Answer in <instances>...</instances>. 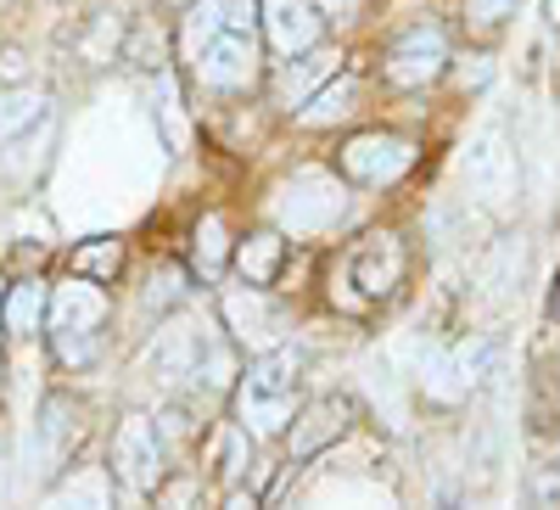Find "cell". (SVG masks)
I'll use <instances>...</instances> for the list:
<instances>
[{
	"label": "cell",
	"mask_w": 560,
	"mask_h": 510,
	"mask_svg": "<svg viewBox=\"0 0 560 510\" xmlns=\"http://www.w3.org/2000/svg\"><path fill=\"white\" fill-rule=\"evenodd\" d=\"M303 382V353L269 348L247 364V376L236 382V415L253 438H280L292 427V398Z\"/></svg>",
	"instance_id": "cell-1"
},
{
	"label": "cell",
	"mask_w": 560,
	"mask_h": 510,
	"mask_svg": "<svg viewBox=\"0 0 560 510\" xmlns=\"http://www.w3.org/2000/svg\"><path fill=\"white\" fill-rule=\"evenodd\" d=\"M275 219H280V230H292V236H319V230L342 224V219H348L342 179L325 174V169L292 174V179L275 192Z\"/></svg>",
	"instance_id": "cell-2"
},
{
	"label": "cell",
	"mask_w": 560,
	"mask_h": 510,
	"mask_svg": "<svg viewBox=\"0 0 560 510\" xmlns=\"http://www.w3.org/2000/svg\"><path fill=\"white\" fill-rule=\"evenodd\" d=\"M465 179H471V197L482 208H493V213L516 208L522 174H516V152H510V141H504L499 129H482L477 141H471V152H465Z\"/></svg>",
	"instance_id": "cell-3"
},
{
	"label": "cell",
	"mask_w": 560,
	"mask_h": 510,
	"mask_svg": "<svg viewBox=\"0 0 560 510\" xmlns=\"http://www.w3.org/2000/svg\"><path fill=\"white\" fill-rule=\"evenodd\" d=\"M448 68V34L438 23H415L393 39V51H387V79L404 84V90H420V84H432L443 79Z\"/></svg>",
	"instance_id": "cell-4"
},
{
	"label": "cell",
	"mask_w": 560,
	"mask_h": 510,
	"mask_svg": "<svg viewBox=\"0 0 560 510\" xmlns=\"http://www.w3.org/2000/svg\"><path fill=\"white\" fill-rule=\"evenodd\" d=\"M113 472L135 488V494H152L163 483V432L147 421V415H129L113 438Z\"/></svg>",
	"instance_id": "cell-5"
},
{
	"label": "cell",
	"mask_w": 560,
	"mask_h": 510,
	"mask_svg": "<svg viewBox=\"0 0 560 510\" xmlns=\"http://www.w3.org/2000/svg\"><path fill=\"white\" fill-rule=\"evenodd\" d=\"M409 163H415V147L404 141V135H382V129L376 135H353V141L342 147V169L353 179H364V185H387Z\"/></svg>",
	"instance_id": "cell-6"
},
{
	"label": "cell",
	"mask_w": 560,
	"mask_h": 510,
	"mask_svg": "<svg viewBox=\"0 0 560 510\" xmlns=\"http://www.w3.org/2000/svg\"><path fill=\"white\" fill-rule=\"evenodd\" d=\"M197 68H202V84H213V90H242L258 73V45L242 28H219L202 45V62Z\"/></svg>",
	"instance_id": "cell-7"
},
{
	"label": "cell",
	"mask_w": 560,
	"mask_h": 510,
	"mask_svg": "<svg viewBox=\"0 0 560 510\" xmlns=\"http://www.w3.org/2000/svg\"><path fill=\"white\" fill-rule=\"evenodd\" d=\"M197 359H202V332L191 326V320H168L147 348V370L163 387H179L185 376H197Z\"/></svg>",
	"instance_id": "cell-8"
},
{
	"label": "cell",
	"mask_w": 560,
	"mask_h": 510,
	"mask_svg": "<svg viewBox=\"0 0 560 510\" xmlns=\"http://www.w3.org/2000/svg\"><path fill=\"white\" fill-rule=\"evenodd\" d=\"M398 275H404V247H398V236H364L359 247H353V258H348V281L364 292V298H382V292H393L398 287Z\"/></svg>",
	"instance_id": "cell-9"
},
{
	"label": "cell",
	"mask_w": 560,
	"mask_h": 510,
	"mask_svg": "<svg viewBox=\"0 0 560 510\" xmlns=\"http://www.w3.org/2000/svg\"><path fill=\"white\" fill-rule=\"evenodd\" d=\"M337 62H342V57H337V51H319V45H314V51H303V57H287V68L275 73V102L292 107V113H303L319 90L331 84Z\"/></svg>",
	"instance_id": "cell-10"
},
{
	"label": "cell",
	"mask_w": 560,
	"mask_h": 510,
	"mask_svg": "<svg viewBox=\"0 0 560 510\" xmlns=\"http://www.w3.org/2000/svg\"><path fill=\"white\" fill-rule=\"evenodd\" d=\"M264 34L280 57H303L319 45V12L308 0H264Z\"/></svg>",
	"instance_id": "cell-11"
},
{
	"label": "cell",
	"mask_w": 560,
	"mask_h": 510,
	"mask_svg": "<svg viewBox=\"0 0 560 510\" xmlns=\"http://www.w3.org/2000/svg\"><path fill=\"white\" fill-rule=\"evenodd\" d=\"M102 320H107V292L96 281H84V275H73V281L51 292V332H96Z\"/></svg>",
	"instance_id": "cell-12"
},
{
	"label": "cell",
	"mask_w": 560,
	"mask_h": 510,
	"mask_svg": "<svg viewBox=\"0 0 560 510\" xmlns=\"http://www.w3.org/2000/svg\"><path fill=\"white\" fill-rule=\"evenodd\" d=\"M219 309H224V326L236 343H275L280 337V320H275L264 287H230Z\"/></svg>",
	"instance_id": "cell-13"
},
{
	"label": "cell",
	"mask_w": 560,
	"mask_h": 510,
	"mask_svg": "<svg viewBox=\"0 0 560 510\" xmlns=\"http://www.w3.org/2000/svg\"><path fill=\"white\" fill-rule=\"evenodd\" d=\"M348 415H353L348 398H319V404H308L303 421H292V460H308V454H319L325 443H337V438L348 432Z\"/></svg>",
	"instance_id": "cell-14"
},
{
	"label": "cell",
	"mask_w": 560,
	"mask_h": 510,
	"mask_svg": "<svg viewBox=\"0 0 560 510\" xmlns=\"http://www.w3.org/2000/svg\"><path fill=\"white\" fill-rule=\"evenodd\" d=\"M73 432H79V409L68 398H45L39 404V421H34V449H39L45 466H57V460L68 454Z\"/></svg>",
	"instance_id": "cell-15"
},
{
	"label": "cell",
	"mask_w": 560,
	"mask_h": 510,
	"mask_svg": "<svg viewBox=\"0 0 560 510\" xmlns=\"http://www.w3.org/2000/svg\"><path fill=\"white\" fill-rule=\"evenodd\" d=\"M45 314H51V298H45L39 281H18V287L7 292V303H0V320H7V332H12L18 343L45 326Z\"/></svg>",
	"instance_id": "cell-16"
},
{
	"label": "cell",
	"mask_w": 560,
	"mask_h": 510,
	"mask_svg": "<svg viewBox=\"0 0 560 510\" xmlns=\"http://www.w3.org/2000/svg\"><path fill=\"white\" fill-rule=\"evenodd\" d=\"M45 510H113V483H107V472H102V466L73 472V477L51 494V505H45Z\"/></svg>",
	"instance_id": "cell-17"
},
{
	"label": "cell",
	"mask_w": 560,
	"mask_h": 510,
	"mask_svg": "<svg viewBox=\"0 0 560 510\" xmlns=\"http://www.w3.org/2000/svg\"><path fill=\"white\" fill-rule=\"evenodd\" d=\"M280 258H287V242H280L275 230H258V236H247V242L236 247V269H242L247 287H269L275 269H280Z\"/></svg>",
	"instance_id": "cell-18"
},
{
	"label": "cell",
	"mask_w": 560,
	"mask_h": 510,
	"mask_svg": "<svg viewBox=\"0 0 560 510\" xmlns=\"http://www.w3.org/2000/svg\"><path fill=\"white\" fill-rule=\"evenodd\" d=\"M34 124H45V96L39 90H0V147L23 141Z\"/></svg>",
	"instance_id": "cell-19"
},
{
	"label": "cell",
	"mask_w": 560,
	"mask_h": 510,
	"mask_svg": "<svg viewBox=\"0 0 560 510\" xmlns=\"http://www.w3.org/2000/svg\"><path fill=\"white\" fill-rule=\"evenodd\" d=\"M353 102H359V84H353V79H337V84H325V90H319V96H314L298 118L319 129V124H337V118H348V113H353Z\"/></svg>",
	"instance_id": "cell-20"
},
{
	"label": "cell",
	"mask_w": 560,
	"mask_h": 510,
	"mask_svg": "<svg viewBox=\"0 0 560 510\" xmlns=\"http://www.w3.org/2000/svg\"><path fill=\"white\" fill-rule=\"evenodd\" d=\"M488 353H493V343H488V337L459 343V348L448 353V382H454V393H471V387L488 376Z\"/></svg>",
	"instance_id": "cell-21"
},
{
	"label": "cell",
	"mask_w": 560,
	"mask_h": 510,
	"mask_svg": "<svg viewBox=\"0 0 560 510\" xmlns=\"http://www.w3.org/2000/svg\"><path fill=\"white\" fill-rule=\"evenodd\" d=\"M118 264H124V247L113 236H96V242H84L73 253V275H84V281H113Z\"/></svg>",
	"instance_id": "cell-22"
},
{
	"label": "cell",
	"mask_w": 560,
	"mask_h": 510,
	"mask_svg": "<svg viewBox=\"0 0 560 510\" xmlns=\"http://www.w3.org/2000/svg\"><path fill=\"white\" fill-rule=\"evenodd\" d=\"M197 382L202 387H230L236 382V353H230L224 343H213V337H202V359H197Z\"/></svg>",
	"instance_id": "cell-23"
},
{
	"label": "cell",
	"mask_w": 560,
	"mask_h": 510,
	"mask_svg": "<svg viewBox=\"0 0 560 510\" xmlns=\"http://www.w3.org/2000/svg\"><path fill=\"white\" fill-rule=\"evenodd\" d=\"M224 219L219 213H208L202 224H197V264H202V275H219V264H224Z\"/></svg>",
	"instance_id": "cell-24"
},
{
	"label": "cell",
	"mask_w": 560,
	"mask_h": 510,
	"mask_svg": "<svg viewBox=\"0 0 560 510\" xmlns=\"http://www.w3.org/2000/svg\"><path fill=\"white\" fill-rule=\"evenodd\" d=\"M51 348L62 364H90L96 359V332H51Z\"/></svg>",
	"instance_id": "cell-25"
},
{
	"label": "cell",
	"mask_w": 560,
	"mask_h": 510,
	"mask_svg": "<svg viewBox=\"0 0 560 510\" xmlns=\"http://www.w3.org/2000/svg\"><path fill=\"white\" fill-rule=\"evenodd\" d=\"M527 494H533V510H560V460H555V466H538V472H533Z\"/></svg>",
	"instance_id": "cell-26"
},
{
	"label": "cell",
	"mask_w": 560,
	"mask_h": 510,
	"mask_svg": "<svg viewBox=\"0 0 560 510\" xmlns=\"http://www.w3.org/2000/svg\"><path fill=\"white\" fill-rule=\"evenodd\" d=\"M465 18L477 28H499L504 18H516V0H465Z\"/></svg>",
	"instance_id": "cell-27"
},
{
	"label": "cell",
	"mask_w": 560,
	"mask_h": 510,
	"mask_svg": "<svg viewBox=\"0 0 560 510\" xmlns=\"http://www.w3.org/2000/svg\"><path fill=\"white\" fill-rule=\"evenodd\" d=\"M158 90H163V107H158V113H163V129H168V147L179 152V147H185V118H179V96H174V79H163Z\"/></svg>",
	"instance_id": "cell-28"
},
{
	"label": "cell",
	"mask_w": 560,
	"mask_h": 510,
	"mask_svg": "<svg viewBox=\"0 0 560 510\" xmlns=\"http://www.w3.org/2000/svg\"><path fill=\"white\" fill-rule=\"evenodd\" d=\"M179 298V269H163V275H152V292H147V303L158 309V303H174Z\"/></svg>",
	"instance_id": "cell-29"
},
{
	"label": "cell",
	"mask_w": 560,
	"mask_h": 510,
	"mask_svg": "<svg viewBox=\"0 0 560 510\" xmlns=\"http://www.w3.org/2000/svg\"><path fill=\"white\" fill-rule=\"evenodd\" d=\"M23 73H28V62H23V51H0V79H7V84H12V79H23Z\"/></svg>",
	"instance_id": "cell-30"
},
{
	"label": "cell",
	"mask_w": 560,
	"mask_h": 510,
	"mask_svg": "<svg viewBox=\"0 0 560 510\" xmlns=\"http://www.w3.org/2000/svg\"><path fill=\"white\" fill-rule=\"evenodd\" d=\"M319 7H325V18H337V23L359 18V0H319Z\"/></svg>",
	"instance_id": "cell-31"
},
{
	"label": "cell",
	"mask_w": 560,
	"mask_h": 510,
	"mask_svg": "<svg viewBox=\"0 0 560 510\" xmlns=\"http://www.w3.org/2000/svg\"><path fill=\"white\" fill-rule=\"evenodd\" d=\"M488 73H493V68H488V57H477L471 68H465V90H477V84H488Z\"/></svg>",
	"instance_id": "cell-32"
},
{
	"label": "cell",
	"mask_w": 560,
	"mask_h": 510,
	"mask_svg": "<svg viewBox=\"0 0 560 510\" xmlns=\"http://www.w3.org/2000/svg\"><path fill=\"white\" fill-rule=\"evenodd\" d=\"M224 510H258V499H253L247 488H230V499H224Z\"/></svg>",
	"instance_id": "cell-33"
},
{
	"label": "cell",
	"mask_w": 560,
	"mask_h": 510,
	"mask_svg": "<svg viewBox=\"0 0 560 510\" xmlns=\"http://www.w3.org/2000/svg\"><path fill=\"white\" fill-rule=\"evenodd\" d=\"M544 18H549V23H560V0H544Z\"/></svg>",
	"instance_id": "cell-34"
},
{
	"label": "cell",
	"mask_w": 560,
	"mask_h": 510,
	"mask_svg": "<svg viewBox=\"0 0 560 510\" xmlns=\"http://www.w3.org/2000/svg\"><path fill=\"white\" fill-rule=\"evenodd\" d=\"M168 7H191V0H168Z\"/></svg>",
	"instance_id": "cell-35"
}]
</instances>
